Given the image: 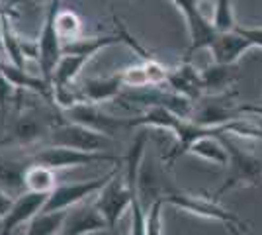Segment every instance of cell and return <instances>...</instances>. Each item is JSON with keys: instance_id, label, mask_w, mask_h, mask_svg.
<instances>
[{"instance_id": "32", "label": "cell", "mask_w": 262, "mask_h": 235, "mask_svg": "<svg viewBox=\"0 0 262 235\" xmlns=\"http://www.w3.org/2000/svg\"><path fill=\"white\" fill-rule=\"evenodd\" d=\"M20 16V12L16 10V6H10V4H6L4 0H0V20H4V18H18Z\"/></svg>"}, {"instance_id": "11", "label": "cell", "mask_w": 262, "mask_h": 235, "mask_svg": "<svg viewBox=\"0 0 262 235\" xmlns=\"http://www.w3.org/2000/svg\"><path fill=\"white\" fill-rule=\"evenodd\" d=\"M47 198H49V194H41V192L26 190L18 194V198H14L12 202L10 210L0 218V235H12L16 227L30 224L33 218L43 210Z\"/></svg>"}, {"instance_id": "4", "label": "cell", "mask_w": 262, "mask_h": 235, "mask_svg": "<svg viewBox=\"0 0 262 235\" xmlns=\"http://www.w3.org/2000/svg\"><path fill=\"white\" fill-rule=\"evenodd\" d=\"M47 143L82 149V151H108L112 137L106 134H100L92 127H86L82 123L63 120L51 127V132L47 135Z\"/></svg>"}, {"instance_id": "37", "label": "cell", "mask_w": 262, "mask_h": 235, "mask_svg": "<svg viewBox=\"0 0 262 235\" xmlns=\"http://www.w3.org/2000/svg\"><path fill=\"white\" fill-rule=\"evenodd\" d=\"M208 2H213V0H208Z\"/></svg>"}, {"instance_id": "36", "label": "cell", "mask_w": 262, "mask_h": 235, "mask_svg": "<svg viewBox=\"0 0 262 235\" xmlns=\"http://www.w3.org/2000/svg\"><path fill=\"white\" fill-rule=\"evenodd\" d=\"M32 2H45V0H32ZM47 2H51V0H47Z\"/></svg>"}, {"instance_id": "5", "label": "cell", "mask_w": 262, "mask_h": 235, "mask_svg": "<svg viewBox=\"0 0 262 235\" xmlns=\"http://www.w3.org/2000/svg\"><path fill=\"white\" fill-rule=\"evenodd\" d=\"M164 204H170L182 212H188L198 218H206V220H217L223 224L239 225L243 231H247V222H243L237 213L225 210L223 206H219L215 198H204V196H196V194H186V192H172L163 196Z\"/></svg>"}, {"instance_id": "9", "label": "cell", "mask_w": 262, "mask_h": 235, "mask_svg": "<svg viewBox=\"0 0 262 235\" xmlns=\"http://www.w3.org/2000/svg\"><path fill=\"white\" fill-rule=\"evenodd\" d=\"M174 6L184 14L186 26H188V34H190V47L186 51V59L194 51L200 49H209L211 44L215 41L219 32L211 20H208L202 12H200V0H172Z\"/></svg>"}, {"instance_id": "18", "label": "cell", "mask_w": 262, "mask_h": 235, "mask_svg": "<svg viewBox=\"0 0 262 235\" xmlns=\"http://www.w3.org/2000/svg\"><path fill=\"white\" fill-rule=\"evenodd\" d=\"M188 155L202 157V159L211 161L213 165H219V167H227L229 165L227 147L223 145V141L215 135H204V137L196 139L188 149Z\"/></svg>"}, {"instance_id": "20", "label": "cell", "mask_w": 262, "mask_h": 235, "mask_svg": "<svg viewBox=\"0 0 262 235\" xmlns=\"http://www.w3.org/2000/svg\"><path fill=\"white\" fill-rule=\"evenodd\" d=\"M26 190L30 192H41V194H51L57 188V173L55 168L41 165V163H32L26 170Z\"/></svg>"}, {"instance_id": "22", "label": "cell", "mask_w": 262, "mask_h": 235, "mask_svg": "<svg viewBox=\"0 0 262 235\" xmlns=\"http://www.w3.org/2000/svg\"><path fill=\"white\" fill-rule=\"evenodd\" d=\"M114 44H121L120 34L112 35H94V37H78L75 41H69L63 45V53H75V55H88L94 57L98 51H102L104 47H110Z\"/></svg>"}, {"instance_id": "24", "label": "cell", "mask_w": 262, "mask_h": 235, "mask_svg": "<svg viewBox=\"0 0 262 235\" xmlns=\"http://www.w3.org/2000/svg\"><path fill=\"white\" fill-rule=\"evenodd\" d=\"M2 45H4V55L6 61L16 65V67L26 69V55L22 51V39L16 35V32L12 30L10 18H4L2 20Z\"/></svg>"}, {"instance_id": "25", "label": "cell", "mask_w": 262, "mask_h": 235, "mask_svg": "<svg viewBox=\"0 0 262 235\" xmlns=\"http://www.w3.org/2000/svg\"><path fill=\"white\" fill-rule=\"evenodd\" d=\"M55 26H57V32L61 35L63 45L69 44V41H75L82 35V22H80L77 12L73 10H61L59 8L57 18H55Z\"/></svg>"}, {"instance_id": "23", "label": "cell", "mask_w": 262, "mask_h": 235, "mask_svg": "<svg viewBox=\"0 0 262 235\" xmlns=\"http://www.w3.org/2000/svg\"><path fill=\"white\" fill-rule=\"evenodd\" d=\"M67 210L59 212H39L32 222L28 224L26 235H59L63 229Z\"/></svg>"}, {"instance_id": "40", "label": "cell", "mask_w": 262, "mask_h": 235, "mask_svg": "<svg viewBox=\"0 0 262 235\" xmlns=\"http://www.w3.org/2000/svg\"><path fill=\"white\" fill-rule=\"evenodd\" d=\"M127 235H131V233H127Z\"/></svg>"}, {"instance_id": "29", "label": "cell", "mask_w": 262, "mask_h": 235, "mask_svg": "<svg viewBox=\"0 0 262 235\" xmlns=\"http://www.w3.org/2000/svg\"><path fill=\"white\" fill-rule=\"evenodd\" d=\"M163 196L157 198L147 212V235H163Z\"/></svg>"}, {"instance_id": "28", "label": "cell", "mask_w": 262, "mask_h": 235, "mask_svg": "<svg viewBox=\"0 0 262 235\" xmlns=\"http://www.w3.org/2000/svg\"><path fill=\"white\" fill-rule=\"evenodd\" d=\"M16 87L12 84L8 77L4 75V71L0 69V114H2V123H6V116H8V104L14 102L16 98Z\"/></svg>"}, {"instance_id": "15", "label": "cell", "mask_w": 262, "mask_h": 235, "mask_svg": "<svg viewBox=\"0 0 262 235\" xmlns=\"http://www.w3.org/2000/svg\"><path fill=\"white\" fill-rule=\"evenodd\" d=\"M251 47L252 45L247 37H243L237 30H231V32H219L209 51L213 55V63L235 65L243 57V53H247Z\"/></svg>"}, {"instance_id": "13", "label": "cell", "mask_w": 262, "mask_h": 235, "mask_svg": "<svg viewBox=\"0 0 262 235\" xmlns=\"http://www.w3.org/2000/svg\"><path fill=\"white\" fill-rule=\"evenodd\" d=\"M110 225L100 213L96 204H75L67 210L65 222H63V235H88L108 231Z\"/></svg>"}, {"instance_id": "7", "label": "cell", "mask_w": 262, "mask_h": 235, "mask_svg": "<svg viewBox=\"0 0 262 235\" xmlns=\"http://www.w3.org/2000/svg\"><path fill=\"white\" fill-rule=\"evenodd\" d=\"M61 8V0H51L49 2V8L45 14V22L41 28V34H39V75L53 84V73L57 63L61 61L63 57V41H61V35L57 32V26H55V18H57V12Z\"/></svg>"}, {"instance_id": "10", "label": "cell", "mask_w": 262, "mask_h": 235, "mask_svg": "<svg viewBox=\"0 0 262 235\" xmlns=\"http://www.w3.org/2000/svg\"><path fill=\"white\" fill-rule=\"evenodd\" d=\"M94 204H96V208L104 216V220L108 222L110 229H112L131 204V188L127 179H125V175L120 177V173H118L98 192V198H96Z\"/></svg>"}, {"instance_id": "1", "label": "cell", "mask_w": 262, "mask_h": 235, "mask_svg": "<svg viewBox=\"0 0 262 235\" xmlns=\"http://www.w3.org/2000/svg\"><path fill=\"white\" fill-rule=\"evenodd\" d=\"M223 145L229 153V165L223 184L215 192V200L227 190L239 188V186H262V159L254 157L249 151H243L239 145H235L227 135H219Z\"/></svg>"}, {"instance_id": "31", "label": "cell", "mask_w": 262, "mask_h": 235, "mask_svg": "<svg viewBox=\"0 0 262 235\" xmlns=\"http://www.w3.org/2000/svg\"><path fill=\"white\" fill-rule=\"evenodd\" d=\"M239 116H258L262 118V104H237Z\"/></svg>"}, {"instance_id": "19", "label": "cell", "mask_w": 262, "mask_h": 235, "mask_svg": "<svg viewBox=\"0 0 262 235\" xmlns=\"http://www.w3.org/2000/svg\"><path fill=\"white\" fill-rule=\"evenodd\" d=\"M235 82V73L233 65H221V63H211L209 67L202 69V84L204 92L208 94H223Z\"/></svg>"}, {"instance_id": "34", "label": "cell", "mask_w": 262, "mask_h": 235, "mask_svg": "<svg viewBox=\"0 0 262 235\" xmlns=\"http://www.w3.org/2000/svg\"><path fill=\"white\" fill-rule=\"evenodd\" d=\"M0 55H4V45H2V20H0Z\"/></svg>"}, {"instance_id": "2", "label": "cell", "mask_w": 262, "mask_h": 235, "mask_svg": "<svg viewBox=\"0 0 262 235\" xmlns=\"http://www.w3.org/2000/svg\"><path fill=\"white\" fill-rule=\"evenodd\" d=\"M32 163H41L47 167L55 168H73L84 167V165H96V163H123V157H118L108 151H82V149H73V147L61 145H47L41 147L30 155Z\"/></svg>"}, {"instance_id": "30", "label": "cell", "mask_w": 262, "mask_h": 235, "mask_svg": "<svg viewBox=\"0 0 262 235\" xmlns=\"http://www.w3.org/2000/svg\"><path fill=\"white\" fill-rule=\"evenodd\" d=\"M235 30H237L243 37H247V39L251 41L252 47L262 49V28H241V26H237Z\"/></svg>"}, {"instance_id": "14", "label": "cell", "mask_w": 262, "mask_h": 235, "mask_svg": "<svg viewBox=\"0 0 262 235\" xmlns=\"http://www.w3.org/2000/svg\"><path fill=\"white\" fill-rule=\"evenodd\" d=\"M166 87L176 92L182 94L190 100H200L206 92H204V84H202V71H198L190 59H186L180 67L168 69V77H166Z\"/></svg>"}, {"instance_id": "12", "label": "cell", "mask_w": 262, "mask_h": 235, "mask_svg": "<svg viewBox=\"0 0 262 235\" xmlns=\"http://www.w3.org/2000/svg\"><path fill=\"white\" fill-rule=\"evenodd\" d=\"M63 116L69 122L82 123V125L92 127V130L110 135V137H114V134L120 130L129 127V118H116V116L104 114L100 108H96V104H90V102H82V104L73 106L71 110H65Z\"/></svg>"}, {"instance_id": "21", "label": "cell", "mask_w": 262, "mask_h": 235, "mask_svg": "<svg viewBox=\"0 0 262 235\" xmlns=\"http://www.w3.org/2000/svg\"><path fill=\"white\" fill-rule=\"evenodd\" d=\"M92 57L88 55H75V53H63L61 61L57 63L53 73V87H71L77 77L80 75V71L84 69L88 61Z\"/></svg>"}, {"instance_id": "26", "label": "cell", "mask_w": 262, "mask_h": 235, "mask_svg": "<svg viewBox=\"0 0 262 235\" xmlns=\"http://www.w3.org/2000/svg\"><path fill=\"white\" fill-rule=\"evenodd\" d=\"M213 26L217 32H231L237 28L233 14V0H213Z\"/></svg>"}, {"instance_id": "8", "label": "cell", "mask_w": 262, "mask_h": 235, "mask_svg": "<svg viewBox=\"0 0 262 235\" xmlns=\"http://www.w3.org/2000/svg\"><path fill=\"white\" fill-rule=\"evenodd\" d=\"M237 96L235 90H227L223 94H209L208 98H200L194 102V112H192V122L204 127H217L223 123L239 118L237 114V104L233 98Z\"/></svg>"}, {"instance_id": "39", "label": "cell", "mask_w": 262, "mask_h": 235, "mask_svg": "<svg viewBox=\"0 0 262 235\" xmlns=\"http://www.w3.org/2000/svg\"><path fill=\"white\" fill-rule=\"evenodd\" d=\"M59 235H63V233H59Z\"/></svg>"}, {"instance_id": "3", "label": "cell", "mask_w": 262, "mask_h": 235, "mask_svg": "<svg viewBox=\"0 0 262 235\" xmlns=\"http://www.w3.org/2000/svg\"><path fill=\"white\" fill-rule=\"evenodd\" d=\"M147 143V134L139 132L133 139L131 147L123 157V168H125V179L131 188V235H147V212H143L141 206V186H139V173H141V157L143 149Z\"/></svg>"}, {"instance_id": "35", "label": "cell", "mask_w": 262, "mask_h": 235, "mask_svg": "<svg viewBox=\"0 0 262 235\" xmlns=\"http://www.w3.org/2000/svg\"><path fill=\"white\" fill-rule=\"evenodd\" d=\"M4 2H6V4H10V6H18L22 0H4Z\"/></svg>"}, {"instance_id": "6", "label": "cell", "mask_w": 262, "mask_h": 235, "mask_svg": "<svg viewBox=\"0 0 262 235\" xmlns=\"http://www.w3.org/2000/svg\"><path fill=\"white\" fill-rule=\"evenodd\" d=\"M120 173V167H116L108 170L106 175H102L98 179H92V180H84V182H71V184H57L49 198L45 202L43 210L41 212H59V210H69L71 206L75 204H80L84 202L88 196H94L98 194L110 180L114 179L116 175Z\"/></svg>"}, {"instance_id": "33", "label": "cell", "mask_w": 262, "mask_h": 235, "mask_svg": "<svg viewBox=\"0 0 262 235\" xmlns=\"http://www.w3.org/2000/svg\"><path fill=\"white\" fill-rule=\"evenodd\" d=\"M12 202H14V198H12L10 192H6V190H2V188H0V218L10 210Z\"/></svg>"}, {"instance_id": "16", "label": "cell", "mask_w": 262, "mask_h": 235, "mask_svg": "<svg viewBox=\"0 0 262 235\" xmlns=\"http://www.w3.org/2000/svg\"><path fill=\"white\" fill-rule=\"evenodd\" d=\"M121 89H123V78H121V73H116V75H110V77H94V78H86L80 87V94L84 102H90V104H102V102H108L118 98L121 94Z\"/></svg>"}, {"instance_id": "38", "label": "cell", "mask_w": 262, "mask_h": 235, "mask_svg": "<svg viewBox=\"0 0 262 235\" xmlns=\"http://www.w3.org/2000/svg\"><path fill=\"white\" fill-rule=\"evenodd\" d=\"M0 147H2V143H0Z\"/></svg>"}, {"instance_id": "17", "label": "cell", "mask_w": 262, "mask_h": 235, "mask_svg": "<svg viewBox=\"0 0 262 235\" xmlns=\"http://www.w3.org/2000/svg\"><path fill=\"white\" fill-rule=\"evenodd\" d=\"M32 165L30 157L24 159H8V157H0V188L10 194H22L26 192V170Z\"/></svg>"}, {"instance_id": "27", "label": "cell", "mask_w": 262, "mask_h": 235, "mask_svg": "<svg viewBox=\"0 0 262 235\" xmlns=\"http://www.w3.org/2000/svg\"><path fill=\"white\" fill-rule=\"evenodd\" d=\"M121 78H123V87H127V89L151 87V84H149V77H147V71H145V67H143V63L123 69V71H121Z\"/></svg>"}]
</instances>
